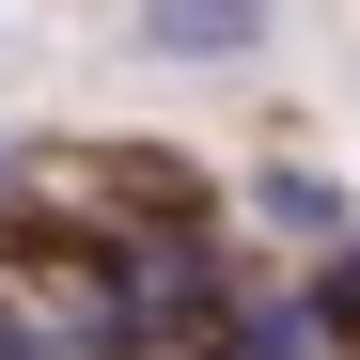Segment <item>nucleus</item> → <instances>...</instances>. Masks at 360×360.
<instances>
[{
  "mask_svg": "<svg viewBox=\"0 0 360 360\" xmlns=\"http://www.w3.org/2000/svg\"><path fill=\"white\" fill-rule=\"evenodd\" d=\"M282 32V0H141V47L157 63H251Z\"/></svg>",
  "mask_w": 360,
  "mask_h": 360,
  "instance_id": "f257e3e1",
  "label": "nucleus"
}]
</instances>
